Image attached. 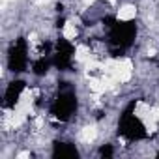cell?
Wrapping results in <instances>:
<instances>
[{"mask_svg": "<svg viewBox=\"0 0 159 159\" xmlns=\"http://www.w3.org/2000/svg\"><path fill=\"white\" fill-rule=\"evenodd\" d=\"M28 52H30V47H28L26 38L21 36V38L13 39L8 49V69L15 75L28 71V66L32 64Z\"/></svg>", "mask_w": 159, "mask_h": 159, "instance_id": "obj_4", "label": "cell"}, {"mask_svg": "<svg viewBox=\"0 0 159 159\" xmlns=\"http://www.w3.org/2000/svg\"><path fill=\"white\" fill-rule=\"evenodd\" d=\"M103 26L107 30V43L112 56H122L137 39L139 26L135 21H124L116 15L103 17Z\"/></svg>", "mask_w": 159, "mask_h": 159, "instance_id": "obj_1", "label": "cell"}, {"mask_svg": "<svg viewBox=\"0 0 159 159\" xmlns=\"http://www.w3.org/2000/svg\"><path fill=\"white\" fill-rule=\"evenodd\" d=\"M98 153H99V157H107V159H109V157L114 155V148H112V144H103Z\"/></svg>", "mask_w": 159, "mask_h": 159, "instance_id": "obj_9", "label": "cell"}, {"mask_svg": "<svg viewBox=\"0 0 159 159\" xmlns=\"http://www.w3.org/2000/svg\"><path fill=\"white\" fill-rule=\"evenodd\" d=\"M64 23H66V17H64V15L58 17V19H56V28H64Z\"/></svg>", "mask_w": 159, "mask_h": 159, "instance_id": "obj_10", "label": "cell"}, {"mask_svg": "<svg viewBox=\"0 0 159 159\" xmlns=\"http://www.w3.org/2000/svg\"><path fill=\"white\" fill-rule=\"evenodd\" d=\"M157 155H159V153H157Z\"/></svg>", "mask_w": 159, "mask_h": 159, "instance_id": "obj_11", "label": "cell"}, {"mask_svg": "<svg viewBox=\"0 0 159 159\" xmlns=\"http://www.w3.org/2000/svg\"><path fill=\"white\" fill-rule=\"evenodd\" d=\"M79 109L77 94L71 86H62L49 105V114L58 122H69Z\"/></svg>", "mask_w": 159, "mask_h": 159, "instance_id": "obj_3", "label": "cell"}, {"mask_svg": "<svg viewBox=\"0 0 159 159\" xmlns=\"http://www.w3.org/2000/svg\"><path fill=\"white\" fill-rule=\"evenodd\" d=\"M51 67H54L52 66V54H39L30 64V71L34 77H45L51 71Z\"/></svg>", "mask_w": 159, "mask_h": 159, "instance_id": "obj_7", "label": "cell"}, {"mask_svg": "<svg viewBox=\"0 0 159 159\" xmlns=\"http://www.w3.org/2000/svg\"><path fill=\"white\" fill-rule=\"evenodd\" d=\"M26 88V83L23 79H13L8 83L6 90H4V99H2V107L4 109H15V105L19 103L23 92Z\"/></svg>", "mask_w": 159, "mask_h": 159, "instance_id": "obj_6", "label": "cell"}, {"mask_svg": "<svg viewBox=\"0 0 159 159\" xmlns=\"http://www.w3.org/2000/svg\"><path fill=\"white\" fill-rule=\"evenodd\" d=\"M135 105L137 103L131 101L120 112V118H118V135L131 140V142H139V140L148 139V129L142 124V120L135 114Z\"/></svg>", "mask_w": 159, "mask_h": 159, "instance_id": "obj_2", "label": "cell"}, {"mask_svg": "<svg viewBox=\"0 0 159 159\" xmlns=\"http://www.w3.org/2000/svg\"><path fill=\"white\" fill-rule=\"evenodd\" d=\"M73 60H75V45L67 38L58 36L52 49V66L58 71H71Z\"/></svg>", "mask_w": 159, "mask_h": 159, "instance_id": "obj_5", "label": "cell"}, {"mask_svg": "<svg viewBox=\"0 0 159 159\" xmlns=\"http://www.w3.org/2000/svg\"><path fill=\"white\" fill-rule=\"evenodd\" d=\"M52 157H79L77 146L73 142H67V140H54L52 142V152H51Z\"/></svg>", "mask_w": 159, "mask_h": 159, "instance_id": "obj_8", "label": "cell"}]
</instances>
